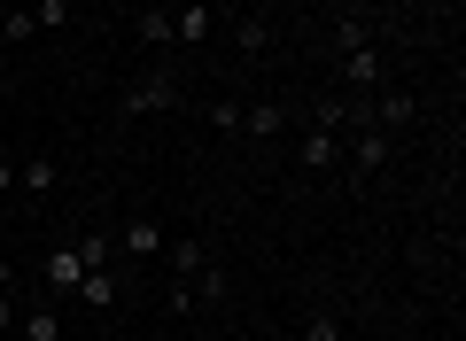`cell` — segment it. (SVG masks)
<instances>
[{
	"label": "cell",
	"instance_id": "5",
	"mask_svg": "<svg viewBox=\"0 0 466 341\" xmlns=\"http://www.w3.org/2000/svg\"><path fill=\"white\" fill-rule=\"evenodd\" d=\"M202 39H210V8L202 0H179L171 8V47H202Z\"/></svg>",
	"mask_w": 466,
	"mask_h": 341
},
{
	"label": "cell",
	"instance_id": "9",
	"mask_svg": "<svg viewBox=\"0 0 466 341\" xmlns=\"http://www.w3.org/2000/svg\"><path fill=\"white\" fill-rule=\"evenodd\" d=\"M16 186H24V195H55V186H63V163H55V155L16 163Z\"/></svg>",
	"mask_w": 466,
	"mask_h": 341
},
{
	"label": "cell",
	"instance_id": "20",
	"mask_svg": "<svg viewBox=\"0 0 466 341\" xmlns=\"http://www.w3.org/2000/svg\"><path fill=\"white\" fill-rule=\"evenodd\" d=\"M303 341H342V318H334V310H319V318H303Z\"/></svg>",
	"mask_w": 466,
	"mask_h": 341
},
{
	"label": "cell",
	"instance_id": "1",
	"mask_svg": "<svg viewBox=\"0 0 466 341\" xmlns=\"http://www.w3.org/2000/svg\"><path fill=\"white\" fill-rule=\"evenodd\" d=\"M171 101H179V78H171V70H148V78L125 85L116 109H125V116H156V109H171Z\"/></svg>",
	"mask_w": 466,
	"mask_h": 341
},
{
	"label": "cell",
	"instance_id": "3",
	"mask_svg": "<svg viewBox=\"0 0 466 341\" xmlns=\"http://www.w3.org/2000/svg\"><path fill=\"white\" fill-rule=\"evenodd\" d=\"M334 163H342V132L311 125V132H303V147H296V171H334Z\"/></svg>",
	"mask_w": 466,
	"mask_h": 341
},
{
	"label": "cell",
	"instance_id": "15",
	"mask_svg": "<svg viewBox=\"0 0 466 341\" xmlns=\"http://www.w3.org/2000/svg\"><path fill=\"white\" fill-rule=\"evenodd\" d=\"M70 248H78V264H86V272H101V264H109V248H116V233H78Z\"/></svg>",
	"mask_w": 466,
	"mask_h": 341
},
{
	"label": "cell",
	"instance_id": "27",
	"mask_svg": "<svg viewBox=\"0 0 466 341\" xmlns=\"http://www.w3.org/2000/svg\"><path fill=\"white\" fill-rule=\"evenodd\" d=\"M435 8H459V0H435Z\"/></svg>",
	"mask_w": 466,
	"mask_h": 341
},
{
	"label": "cell",
	"instance_id": "17",
	"mask_svg": "<svg viewBox=\"0 0 466 341\" xmlns=\"http://www.w3.org/2000/svg\"><path fill=\"white\" fill-rule=\"evenodd\" d=\"M0 39H8V47H24V39H39L32 8H8V16H0Z\"/></svg>",
	"mask_w": 466,
	"mask_h": 341
},
{
	"label": "cell",
	"instance_id": "7",
	"mask_svg": "<svg viewBox=\"0 0 466 341\" xmlns=\"http://www.w3.org/2000/svg\"><path fill=\"white\" fill-rule=\"evenodd\" d=\"M342 85H350V94L381 85V55H373V47H342Z\"/></svg>",
	"mask_w": 466,
	"mask_h": 341
},
{
	"label": "cell",
	"instance_id": "4",
	"mask_svg": "<svg viewBox=\"0 0 466 341\" xmlns=\"http://www.w3.org/2000/svg\"><path fill=\"white\" fill-rule=\"evenodd\" d=\"M70 295H78L86 310H116V295H125V279H116L109 264H101V272H78V287H70Z\"/></svg>",
	"mask_w": 466,
	"mask_h": 341
},
{
	"label": "cell",
	"instance_id": "8",
	"mask_svg": "<svg viewBox=\"0 0 466 341\" xmlns=\"http://www.w3.org/2000/svg\"><path fill=\"white\" fill-rule=\"evenodd\" d=\"M288 116H296V109H280V101H257V109H241V132H249V140H280Z\"/></svg>",
	"mask_w": 466,
	"mask_h": 341
},
{
	"label": "cell",
	"instance_id": "24",
	"mask_svg": "<svg viewBox=\"0 0 466 341\" xmlns=\"http://www.w3.org/2000/svg\"><path fill=\"white\" fill-rule=\"evenodd\" d=\"M334 8H342V16H366V0H334Z\"/></svg>",
	"mask_w": 466,
	"mask_h": 341
},
{
	"label": "cell",
	"instance_id": "16",
	"mask_svg": "<svg viewBox=\"0 0 466 341\" xmlns=\"http://www.w3.org/2000/svg\"><path fill=\"white\" fill-rule=\"evenodd\" d=\"M140 47H171V8H140Z\"/></svg>",
	"mask_w": 466,
	"mask_h": 341
},
{
	"label": "cell",
	"instance_id": "21",
	"mask_svg": "<svg viewBox=\"0 0 466 341\" xmlns=\"http://www.w3.org/2000/svg\"><path fill=\"white\" fill-rule=\"evenodd\" d=\"M202 116H210L218 132H241V101H210V109H202Z\"/></svg>",
	"mask_w": 466,
	"mask_h": 341
},
{
	"label": "cell",
	"instance_id": "25",
	"mask_svg": "<svg viewBox=\"0 0 466 341\" xmlns=\"http://www.w3.org/2000/svg\"><path fill=\"white\" fill-rule=\"evenodd\" d=\"M0 287H16V264H8V256H0Z\"/></svg>",
	"mask_w": 466,
	"mask_h": 341
},
{
	"label": "cell",
	"instance_id": "18",
	"mask_svg": "<svg viewBox=\"0 0 466 341\" xmlns=\"http://www.w3.org/2000/svg\"><path fill=\"white\" fill-rule=\"evenodd\" d=\"M334 47H373V24L366 16H342V24H334Z\"/></svg>",
	"mask_w": 466,
	"mask_h": 341
},
{
	"label": "cell",
	"instance_id": "12",
	"mask_svg": "<svg viewBox=\"0 0 466 341\" xmlns=\"http://www.w3.org/2000/svg\"><path fill=\"white\" fill-rule=\"evenodd\" d=\"M39 272H47V287H55V295H70L86 264H78V248H47V264H39Z\"/></svg>",
	"mask_w": 466,
	"mask_h": 341
},
{
	"label": "cell",
	"instance_id": "28",
	"mask_svg": "<svg viewBox=\"0 0 466 341\" xmlns=\"http://www.w3.org/2000/svg\"><path fill=\"white\" fill-rule=\"evenodd\" d=\"M8 341H16V334H8Z\"/></svg>",
	"mask_w": 466,
	"mask_h": 341
},
{
	"label": "cell",
	"instance_id": "11",
	"mask_svg": "<svg viewBox=\"0 0 466 341\" xmlns=\"http://www.w3.org/2000/svg\"><path fill=\"white\" fill-rule=\"evenodd\" d=\"M16 341H63V318H55V303L16 310Z\"/></svg>",
	"mask_w": 466,
	"mask_h": 341
},
{
	"label": "cell",
	"instance_id": "14",
	"mask_svg": "<svg viewBox=\"0 0 466 341\" xmlns=\"http://www.w3.org/2000/svg\"><path fill=\"white\" fill-rule=\"evenodd\" d=\"M233 47H241V55H265L272 47V24L265 16H233Z\"/></svg>",
	"mask_w": 466,
	"mask_h": 341
},
{
	"label": "cell",
	"instance_id": "6",
	"mask_svg": "<svg viewBox=\"0 0 466 341\" xmlns=\"http://www.w3.org/2000/svg\"><path fill=\"white\" fill-rule=\"evenodd\" d=\"M116 248H125V256H164V226H156V217H133V226H116Z\"/></svg>",
	"mask_w": 466,
	"mask_h": 341
},
{
	"label": "cell",
	"instance_id": "19",
	"mask_svg": "<svg viewBox=\"0 0 466 341\" xmlns=\"http://www.w3.org/2000/svg\"><path fill=\"white\" fill-rule=\"evenodd\" d=\"M32 24H39V32H63V24H70V0H32Z\"/></svg>",
	"mask_w": 466,
	"mask_h": 341
},
{
	"label": "cell",
	"instance_id": "10",
	"mask_svg": "<svg viewBox=\"0 0 466 341\" xmlns=\"http://www.w3.org/2000/svg\"><path fill=\"white\" fill-rule=\"evenodd\" d=\"M342 155L358 163V171H389V132H373V125H366V132H358V140L342 147Z\"/></svg>",
	"mask_w": 466,
	"mask_h": 341
},
{
	"label": "cell",
	"instance_id": "26",
	"mask_svg": "<svg viewBox=\"0 0 466 341\" xmlns=\"http://www.w3.org/2000/svg\"><path fill=\"white\" fill-rule=\"evenodd\" d=\"M101 8H133V0H101Z\"/></svg>",
	"mask_w": 466,
	"mask_h": 341
},
{
	"label": "cell",
	"instance_id": "22",
	"mask_svg": "<svg viewBox=\"0 0 466 341\" xmlns=\"http://www.w3.org/2000/svg\"><path fill=\"white\" fill-rule=\"evenodd\" d=\"M0 195H16V163L0 155Z\"/></svg>",
	"mask_w": 466,
	"mask_h": 341
},
{
	"label": "cell",
	"instance_id": "23",
	"mask_svg": "<svg viewBox=\"0 0 466 341\" xmlns=\"http://www.w3.org/2000/svg\"><path fill=\"white\" fill-rule=\"evenodd\" d=\"M0 334H16V303L8 295H0Z\"/></svg>",
	"mask_w": 466,
	"mask_h": 341
},
{
	"label": "cell",
	"instance_id": "2",
	"mask_svg": "<svg viewBox=\"0 0 466 341\" xmlns=\"http://www.w3.org/2000/svg\"><path fill=\"white\" fill-rule=\"evenodd\" d=\"M412 116H420V94H404V85H389V94H381V101L366 109V125H373V132H404Z\"/></svg>",
	"mask_w": 466,
	"mask_h": 341
},
{
	"label": "cell",
	"instance_id": "13",
	"mask_svg": "<svg viewBox=\"0 0 466 341\" xmlns=\"http://www.w3.org/2000/svg\"><path fill=\"white\" fill-rule=\"evenodd\" d=\"M164 256H171V279H195L202 264H210V248H202L195 233H187V241H164Z\"/></svg>",
	"mask_w": 466,
	"mask_h": 341
}]
</instances>
